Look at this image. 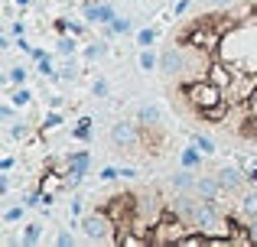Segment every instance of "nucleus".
Returning <instances> with one entry per match:
<instances>
[{
	"instance_id": "obj_12",
	"label": "nucleus",
	"mask_w": 257,
	"mask_h": 247,
	"mask_svg": "<svg viewBox=\"0 0 257 247\" xmlns=\"http://www.w3.org/2000/svg\"><path fill=\"white\" fill-rule=\"evenodd\" d=\"M137 43L140 46H153V43H157V33H153V30H140L137 33Z\"/></svg>"
},
{
	"instance_id": "obj_19",
	"label": "nucleus",
	"mask_w": 257,
	"mask_h": 247,
	"mask_svg": "<svg viewBox=\"0 0 257 247\" xmlns=\"http://www.w3.org/2000/svg\"><path fill=\"white\" fill-rule=\"evenodd\" d=\"M59 124H62V114H49V117H46V124H43V127H46V130H56Z\"/></svg>"
},
{
	"instance_id": "obj_8",
	"label": "nucleus",
	"mask_w": 257,
	"mask_h": 247,
	"mask_svg": "<svg viewBox=\"0 0 257 247\" xmlns=\"http://www.w3.org/2000/svg\"><path fill=\"white\" fill-rule=\"evenodd\" d=\"M75 140H91V121H88V117H82V121H78V127L75 130Z\"/></svg>"
},
{
	"instance_id": "obj_30",
	"label": "nucleus",
	"mask_w": 257,
	"mask_h": 247,
	"mask_svg": "<svg viewBox=\"0 0 257 247\" xmlns=\"http://www.w3.org/2000/svg\"><path fill=\"white\" fill-rule=\"evenodd\" d=\"M0 117H4V121H13V108H0Z\"/></svg>"
},
{
	"instance_id": "obj_28",
	"label": "nucleus",
	"mask_w": 257,
	"mask_h": 247,
	"mask_svg": "<svg viewBox=\"0 0 257 247\" xmlns=\"http://www.w3.org/2000/svg\"><path fill=\"white\" fill-rule=\"evenodd\" d=\"M94 95H98V98H101V95H107V85H104V82H98V85H94Z\"/></svg>"
},
{
	"instance_id": "obj_7",
	"label": "nucleus",
	"mask_w": 257,
	"mask_h": 247,
	"mask_svg": "<svg viewBox=\"0 0 257 247\" xmlns=\"http://www.w3.org/2000/svg\"><path fill=\"white\" fill-rule=\"evenodd\" d=\"M137 65H140L144 72H157V69H160V56H157L153 49H147V46H144V52L137 56Z\"/></svg>"
},
{
	"instance_id": "obj_32",
	"label": "nucleus",
	"mask_w": 257,
	"mask_h": 247,
	"mask_svg": "<svg viewBox=\"0 0 257 247\" xmlns=\"http://www.w3.org/2000/svg\"><path fill=\"white\" fill-rule=\"evenodd\" d=\"M13 4H17V7H30L33 0H13Z\"/></svg>"
},
{
	"instance_id": "obj_21",
	"label": "nucleus",
	"mask_w": 257,
	"mask_h": 247,
	"mask_svg": "<svg viewBox=\"0 0 257 247\" xmlns=\"http://www.w3.org/2000/svg\"><path fill=\"white\" fill-rule=\"evenodd\" d=\"M26 130H30V127H26V124H13V130H10V137H17V140H23V137H26Z\"/></svg>"
},
{
	"instance_id": "obj_31",
	"label": "nucleus",
	"mask_w": 257,
	"mask_h": 247,
	"mask_svg": "<svg viewBox=\"0 0 257 247\" xmlns=\"http://www.w3.org/2000/svg\"><path fill=\"white\" fill-rule=\"evenodd\" d=\"M30 56H33V59L39 62V59H46V52H43V49H33V46H30Z\"/></svg>"
},
{
	"instance_id": "obj_14",
	"label": "nucleus",
	"mask_w": 257,
	"mask_h": 247,
	"mask_svg": "<svg viewBox=\"0 0 257 247\" xmlns=\"http://www.w3.org/2000/svg\"><path fill=\"white\" fill-rule=\"evenodd\" d=\"M23 208H26V205H17V208H7L4 221H20V218H23Z\"/></svg>"
},
{
	"instance_id": "obj_16",
	"label": "nucleus",
	"mask_w": 257,
	"mask_h": 247,
	"mask_svg": "<svg viewBox=\"0 0 257 247\" xmlns=\"http://www.w3.org/2000/svg\"><path fill=\"white\" fill-rule=\"evenodd\" d=\"M10 82L13 85H23L26 82V69H20V65H17V69H10Z\"/></svg>"
},
{
	"instance_id": "obj_1",
	"label": "nucleus",
	"mask_w": 257,
	"mask_h": 247,
	"mask_svg": "<svg viewBox=\"0 0 257 247\" xmlns=\"http://www.w3.org/2000/svg\"><path fill=\"white\" fill-rule=\"evenodd\" d=\"M166 43L179 52V72L163 88L186 130H212L257 156V0L199 7Z\"/></svg>"
},
{
	"instance_id": "obj_25",
	"label": "nucleus",
	"mask_w": 257,
	"mask_h": 247,
	"mask_svg": "<svg viewBox=\"0 0 257 247\" xmlns=\"http://www.w3.org/2000/svg\"><path fill=\"white\" fill-rule=\"evenodd\" d=\"M69 33H72V36H82V33H85V23H69Z\"/></svg>"
},
{
	"instance_id": "obj_5",
	"label": "nucleus",
	"mask_w": 257,
	"mask_h": 247,
	"mask_svg": "<svg viewBox=\"0 0 257 247\" xmlns=\"http://www.w3.org/2000/svg\"><path fill=\"white\" fill-rule=\"evenodd\" d=\"M192 140H195V146H199L202 153H215L218 150V140H215L212 133H205V130H192Z\"/></svg>"
},
{
	"instance_id": "obj_2",
	"label": "nucleus",
	"mask_w": 257,
	"mask_h": 247,
	"mask_svg": "<svg viewBox=\"0 0 257 247\" xmlns=\"http://www.w3.org/2000/svg\"><path fill=\"white\" fill-rule=\"evenodd\" d=\"M218 182H221V189L231 192V195H241L244 189H251L247 176L238 169V166H221V169H218Z\"/></svg>"
},
{
	"instance_id": "obj_17",
	"label": "nucleus",
	"mask_w": 257,
	"mask_h": 247,
	"mask_svg": "<svg viewBox=\"0 0 257 247\" xmlns=\"http://www.w3.org/2000/svg\"><path fill=\"white\" fill-rule=\"evenodd\" d=\"M114 33H127V30H131V20H124V17H114Z\"/></svg>"
},
{
	"instance_id": "obj_18",
	"label": "nucleus",
	"mask_w": 257,
	"mask_h": 247,
	"mask_svg": "<svg viewBox=\"0 0 257 247\" xmlns=\"http://www.w3.org/2000/svg\"><path fill=\"white\" fill-rule=\"evenodd\" d=\"M85 20L98 23V20H101V7H85Z\"/></svg>"
},
{
	"instance_id": "obj_24",
	"label": "nucleus",
	"mask_w": 257,
	"mask_h": 247,
	"mask_svg": "<svg viewBox=\"0 0 257 247\" xmlns=\"http://www.w3.org/2000/svg\"><path fill=\"white\" fill-rule=\"evenodd\" d=\"M189 7H192V4H189V0H176V17H182V13H186Z\"/></svg>"
},
{
	"instance_id": "obj_20",
	"label": "nucleus",
	"mask_w": 257,
	"mask_h": 247,
	"mask_svg": "<svg viewBox=\"0 0 257 247\" xmlns=\"http://www.w3.org/2000/svg\"><path fill=\"white\" fill-rule=\"evenodd\" d=\"M117 176H120V169H114V166L101 169V179H104V182H111V179H117Z\"/></svg>"
},
{
	"instance_id": "obj_26",
	"label": "nucleus",
	"mask_w": 257,
	"mask_h": 247,
	"mask_svg": "<svg viewBox=\"0 0 257 247\" xmlns=\"http://www.w3.org/2000/svg\"><path fill=\"white\" fill-rule=\"evenodd\" d=\"M247 182L257 185V159H254V166H251V169H247Z\"/></svg>"
},
{
	"instance_id": "obj_13",
	"label": "nucleus",
	"mask_w": 257,
	"mask_h": 247,
	"mask_svg": "<svg viewBox=\"0 0 257 247\" xmlns=\"http://www.w3.org/2000/svg\"><path fill=\"white\" fill-rule=\"evenodd\" d=\"M104 49H107V46H101V43L88 46V49H85V59H88V62H94V59H101V52H104Z\"/></svg>"
},
{
	"instance_id": "obj_29",
	"label": "nucleus",
	"mask_w": 257,
	"mask_h": 247,
	"mask_svg": "<svg viewBox=\"0 0 257 247\" xmlns=\"http://www.w3.org/2000/svg\"><path fill=\"white\" fill-rule=\"evenodd\" d=\"M49 108H62V98H59V95H49Z\"/></svg>"
},
{
	"instance_id": "obj_22",
	"label": "nucleus",
	"mask_w": 257,
	"mask_h": 247,
	"mask_svg": "<svg viewBox=\"0 0 257 247\" xmlns=\"http://www.w3.org/2000/svg\"><path fill=\"white\" fill-rule=\"evenodd\" d=\"M101 20H104V23H114V7H101Z\"/></svg>"
},
{
	"instance_id": "obj_6",
	"label": "nucleus",
	"mask_w": 257,
	"mask_h": 247,
	"mask_svg": "<svg viewBox=\"0 0 257 247\" xmlns=\"http://www.w3.org/2000/svg\"><path fill=\"white\" fill-rule=\"evenodd\" d=\"M179 163L182 166H186V169H195V166H199L202 163V150H199V146H186V150H179Z\"/></svg>"
},
{
	"instance_id": "obj_11",
	"label": "nucleus",
	"mask_w": 257,
	"mask_h": 247,
	"mask_svg": "<svg viewBox=\"0 0 257 247\" xmlns=\"http://www.w3.org/2000/svg\"><path fill=\"white\" fill-rule=\"evenodd\" d=\"M75 49H78V43L72 36H62V39H59V52H62V56H72Z\"/></svg>"
},
{
	"instance_id": "obj_27",
	"label": "nucleus",
	"mask_w": 257,
	"mask_h": 247,
	"mask_svg": "<svg viewBox=\"0 0 257 247\" xmlns=\"http://www.w3.org/2000/svg\"><path fill=\"white\" fill-rule=\"evenodd\" d=\"M228 4H234V0H205L202 7H228Z\"/></svg>"
},
{
	"instance_id": "obj_9",
	"label": "nucleus",
	"mask_w": 257,
	"mask_h": 247,
	"mask_svg": "<svg viewBox=\"0 0 257 247\" xmlns=\"http://www.w3.org/2000/svg\"><path fill=\"white\" fill-rule=\"evenodd\" d=\"M39 224H26L23 228V244H39Z\"/></svg>"
},
{
	"instance_id": "obj_10",
	"label": "nucleus",
	"mask_w": 257,
	"mask_h": 247,
	"mask_svg": "<svg viewBox=\"0 0 257 247\" xmlns=\"http://www.w3.org/2000/svg\"><path fill=\"white\" fill-rule=\"evenodd\" d=\"M33 101V95H30V88H20L17 95H13V108H26V104Z\"/></svg>"
},
{
	"instance_id": "obj_15",
	"label": "nucleus",
	"mask_w": 257,
	"mask_h": 247,
	"mask_svg": "<svg viewBox=\"0 0 257 247\" xmlns=\"http://www.w3.org/2000/svg\"><path fill=\"white\" fill-rule=\"evenodd\" d=\"M39 72H43L46 78H59V75H56V69H52V62H49V59H39Z\"/></svg>"
},
{
	"instance_id": "obj_4",
	"label": "nucleus",
	"mask_w": 257,
	"mask_h": 247,
	"mask_svg": "<svg viewBox=\"0 0 257 247\" xmlns=\"http://www.w3.org/2000/svg\"><path fill=\"white\" fill-rule=\"evenodd\" d=\"M170 182L176 185V189H182V192H195V182H199V176H192V172L182 166V172H173Z\"/></svg>"
},
{
	"instance_id": "obj_23",
	"label": "nucleus",
	"mask_w": 257,
	"mask_h": 247,
	"mask_svg": "<svg viewBox=\"0 0 257 247\" xmlns=\"http://www.w3.org/2000/svg\"><path fill=\"white\" fill-rule=\"evenodd\" d=\"M39 198H43V195H36V192H30V195L23 198V205H26V208H36V202H39Z\"/></svg>"
},
{
	"instance_id": "obj_3",
	"label": "nucleus",
	"mask_w": 257,
	"mask_h": 247,
	"mask_svg": "<svg viewBox=\"0 0 257 247\" xmlns=\"http://www.w3.org/2000/svg\"><path fill=\"white\" fill-rule=\"evenodd\" d=\"M195 192H199L202 198H225V195H231V192L221 189L218 172H215V176H199V182H195Z\"/></svg>"
}]
</instances>
